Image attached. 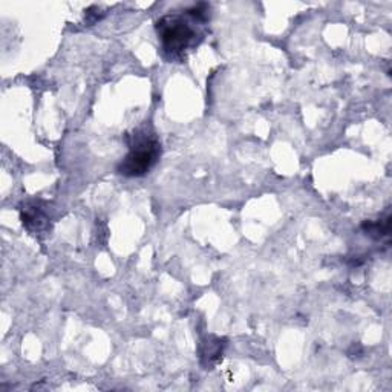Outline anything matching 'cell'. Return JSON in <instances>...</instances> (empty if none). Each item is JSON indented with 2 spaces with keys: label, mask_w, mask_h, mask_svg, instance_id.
<instances>
[{
  "label": "cell",
  "mask_w": 392,
  "mask_h": 392,
  "mask_svg": "<svg viewBox=\"0 0 392 392\" xmlns=\"http://www.w3.org/2000/svg\"><path fill=\"white\" fill-rule=\"evenodd\" d=\"M161 156V143L151 126H141L129 137V153L119 164V174L128 178L144 176Z\"/></svg>",
  "instance_id": "obj_1"
},
{
  "label": "cell",
  "mask_w": 392,
  "mask_h": 392,
  "mask_svg": "<svg viewBox=\"0 0 392 392\" xmlns=\"http://www.w3.org/2000/svg\"><path fill=\"white\" fill-rule=\"evenodd\" d=\"M192 22H196V19L190 17L189 13L184 15L167 14L156 22L161 48L170 60L183 59L184 54L199 42L201 36Z\"/></svg>",
  "instance_id": "obj_2"
},
{
  "label": "cell",
  "mask_w": 392,
  "mask_h": 392,
  "mask_svg": "<svg viewBox=\"0 0 392 392\" xmlns=\"http://www.w3.org/2000/svg\"><path fill=\"white\" fill-rule=\"evenodd\" d=\"M225 340L219 337L210 336L201 345V360L206 370H211L215 365H218L223 360V352L225 347Z\"/></svg>",
  "instance_id": "obj_3"
},
{
  "label": "cell",
  "mask_w": 392,
  "mask_h": 392,
  "mask_svg": "<svg viewBox=\"0 0 392 392\" xmlns=\"http://www.w3.org/2000/svg\"><path fill=\"white\" fill-rule=\"evenodd\" d=\"M23 225L31 232H42L48 227V218L38 206H27L22 209Z\"/></svg>",
  "instance_id": "obj_4"
},
{
  "label": "cell",
  "mask_w": 392,
  "mask_h": 392,
  "mask_svg": "<svg viewBox=\"0 0 392 392\" xmlns=\"http://www.w3.org/2000/svg\"><path fill=\"white\" fill-rule=\"evenodd\" d=\"M362 229L366 234H370V236L375 238V239H380L383 236H386L391 230V218L388 216L385 221H377V223H363Z\"/></svg>",
  "instance_id": "obj_5"
}]
</instances>
